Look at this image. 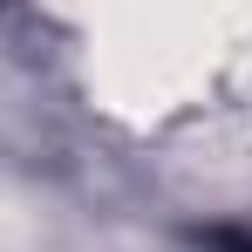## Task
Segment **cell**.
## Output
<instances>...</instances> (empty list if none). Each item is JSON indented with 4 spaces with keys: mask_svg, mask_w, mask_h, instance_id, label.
Listing matches in <instances>:
<instances>
[{
    "mask_svg": "<svg viewBox=\"0 0 252 252\" xmlns=\"http://www.w3.org/2000/svg\"><path fill=\"white\" fill-rule=\"evenodd\" d=\"M205 252H252V232H239V225H211V232H205Z\"/></svg>",
    "mask_w": 252,
    "mask_h": 252,
    "instance_id": "6da1fadb",
    "label": "cell"
}]
</instances>
